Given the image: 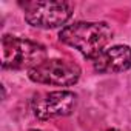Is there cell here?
I'll use <instances>...</instances> for the list:
<instances>
[{
    "mask_svg": "<svg viewBox=\"0 0 131 131\" xmlns=\"http://www.w3.org/2000/svg\"><path fill=\"white\" fill-rule=\"evenodd\" d=\"M113 39V29L106 22H74L63 26L59 40L77 49L85 59H94Z\"/></svg>",
    "mask_w": 131,
    "mask_h": 131,
    "instance_id": "1",
    "label": "cell"
},
{
    "mask_svg": "<svg viewBox=\"0 0 131 131\" xmlns=\"http://www.w3.org/2000/svg\"><path fill=\"white\" fill-rule=\"evenodd\" d=\"M46 60V48L29 39L5 34L2 37V68L32 70Z\"/></svg>",
    "mask_w": 131,
    "mask_h": 131,
    "instance_id": "2",
    "label": "cell"
},
{
    "mask_svg": "<svg viewBox=\"0 0 131 131\" xmlns=\"http://www.w3.org/2000/svg\"><path fill=\"white\" fill-rule=\"evenodd\" d=\"M23 17L28 25L40 29H54L67 25L73 16V5L68 2L45 0V2H25L22 3Z\"/></svg>",
    "mask_w": 131,
    "mask_h": 131,
    "instance_id": "3",
    "label": "cell"
},
{
    "mask_svg": "<svg viewBox=\"0 0 131 131\" xmlns=\"http://www.w3.org/2000/svg\"><path fill=\"white\" fill-rule=\"evenodd\" d=\"M82 70L77 63L62 59H46L39 67L28 71L29 80L40 85L71 86L79 82Z\"/></svg>",
    "mask_w": 131,
    "mask_h": 131,
    "instance_id": "4",
    "label": "cell"
},
{
    "mask_svg": "<svg viewBox=\"0 0 131 131\" xmlns=\"http://www.w3.org/2000/svg\"><path fill=\"white\" fill-rule=\"evenodd\" d=\"M77 105V94L68 90L39 93L34 96L31 106L32 113L40 120L70 116Z\"/></svg>",
    "mask_w": 131,
    "mask_h": 131,
    "instance_id": "5",
    "label": "cell"
},
{
    "mask_svg": "<svg viewBox=\"0 0 131 131\" xmlns=\"http://www.w3.org/2000/svg\"><path fill=\"white\" fill-rule=\"evenodd\" d=\"M93 68L100 74H117L131 68V46L114 45L93 59Z\"/></svg>",
    "mask_w": 131,
    "mask_h": 131,
    "instance_id": "6",
    "label": "cell"
},
{
    "mask_svg": "<svg viewBox=\"0 0 131 131\" xmlns=\"http://www.w3.org/2000/svg\"><path fill=\"white\" fill-rule=\"evenodd\" d=\"M106 131H119V129H116V128H110V129H106Z\"/></svg>",
    "mask_w": 131,
    "mask_h": 131,
    "instance_id": "7",
    "label": "cell"
},
{
    "mask_svg": "<svg viewBox=\"0 0 131 131\" xmlns=\"http://www.w3.org/2000/svg\"><path fill=\"white\" fill-rule=\"evenodd\" d=\"M28 131H42V129H28Z\"/></svg>",
    "mask_w": 131,
    "mask_h": 131,
    "instance_id": "8",
    "label": "cell"
}]
</instances>
